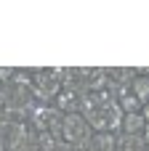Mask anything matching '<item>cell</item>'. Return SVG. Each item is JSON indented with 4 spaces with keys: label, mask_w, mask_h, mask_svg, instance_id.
Listing matches in <instances>:
<instances>
[{
    "label": "cell",
    "mask_w": 149,
    "mask_h": 151,
    "mask_svg": "<svg viewBox=\"0 0 149 151\" xmlns=\"http://www.w3.org/2000/svg\"><path fill=\"white\" fill-rule=\"evenodd\" d=\"M139 74H144V77H149V66H139Z\"/></svg>",
    "instance_id": "obj_12"
},
{
    "label": "cell",
    "mask_w": 149,
    "mask_h": 151,
    "mask_svg": "<svg viewBox=\"0 0 149 151\" xmlns=\"http://www.w3.org/2000/svg\"><path fill=\"white\" fill-rule=\"evenodd\" d=\"M144 130H147V119L141 117V111H133V114H123L115 135H144Z\"/></svg>",
    "instance_id": "obj_5"
},
{
    "label": "cell",
    "mask_w": 149,
    "mask_h": 151,
    "mask_svg": "<svg viewBox=\"0 0 149 151\" xmlns=\"http://www.w3.org/2000/svg\"><path fill=\"white\" fill-rule=\"evenodd\" d=\"M80 96H75V93H69V90H61L59 96H56V101H53V109H59L64 117L67 114H77L80 111Z\"/></svg>",
    "instance_id": "obj_6"
},
{
    "label": "cell",
    "mask_w": 149,
    "mask_h": 151,
    "mask_svg": "<svg viewBox=\"0 0 149 151\" xmlns=\"http://www.w3.org/2000/svg\"><path fill=\"white\" fill-rule=\"evenodd\" d=\"M29 85H32V96L37 104L53 106L56 96L61 93V66H35Z\"/></svg>",
    "instance_id": "obj_2"
},
{
    "label": "cell",
    "mask_w": 149,
    "mask_h": 151,
    "mask_svg": "<svg viewBox=\"0 0 149 151\" xmlns=\"http://www.w3.org/2000/svg\"><path fill=\"white\" fill-rule=\"evenodd\" d=\"M141 117L147 119V125H149V104H144V106H141Z\"/></svg>",
    "instance_id": "obj_11"
},
{
    "label": "cell",
    "mask_w": 149,
    "mask_h": 151,
    "mask_svg": "<svg viewBox=\"0 0 149 151\" xmlns=\"http://www.w3.org/2000/svg\"><path fill=\"white\" fill-rule=\"evenodd\" d=\"M131 93L139 98V104H141V106H144V104H149V77L139 74V77L131 82Z\"/></svg>",
    "instance_id": "obj_8"
},
{
    "label": "cell",
    "mask_w": 149,
    "mask_h": 151,
    "mask_svg": "<svg viewBox=\"0 0 149 151\" xmlns=\"http://www.w3.org/2000/svg\"><path fill=\"white\" fill-rule=\"evenodd\" d=\"M144 143H147V149H149V125H147V130H144Z\"/></svg>",
    "instance_id": "obj_13"
},
{
    "label": "cell",
    "mask_w": 149,
    "mask_h": 151,
    "mask_svg": "<svg viewBox=\"0 0 149 151\" xmlns=\"http://www.w3.org/2000/svg\"><path fill=\"white\" fill-rule=\"evenodd\" d=\"M0 151H3V146H0Z\"/></svg>",
    "instance_id": "obj_14"
},
{
    "label": "cell",
    "mask_w": 149,
    "mask_h": 151,
    "mask_svg": "<svg viewBox=\"0 0 149 151\" xmlns=\"http://www.w3.org/2000/svg\"><path fill=\"white\" fill-rule=\"evenodd\" d=\"M115 151H149L144 135H115Z\"/></svg>",
    "instance_id": "obj_7"
},
{
    "label": "cell",
    "mask_w": 149,
    "mask_h": 151,
    "mask_svg": "<svg viewBox=\"0 0 149 151\" xmlns=\"http://www.w3.org/2000/svg\"><path fill=\"white\" fill-rule=\"evenodd\" d=\"M27 125L35 135H53V138H61V125H64V114L53 106H43L37 104L29 117H27Z\"/></svg>",
    "instance_id": "obj_3"
},
{
    "label": "cell",
    "mask_w": 149,
    "mask_h": 151,
    "mask_svg": "<svg viewBox=\"0 0 149 151\" xmlns=\"http://www.w3.org/2000/svg\"><path fill=\"white\" fill-rule=\"evenodd\" d=\"M37 138H40V151H69V146L61 138L53 135H37Z\"/></svg>",
    "instance_id": "obj_9"
},
{
    "label": "cell",
    "mask_w": 149,
    "mask_h": 151,
    "mask_svg": "<svg viewBox=\"0 0 149 151\" xmlns=\"http://www.w3.org/2000/svg\"><path fill=\"white\" fill-rule=\"evenodd\" d=\"M11 151H40V138L29 130V133H27V135H24V138H21Z\"/></svg>",
    "instance_id": "obj_10"
},
{
    "label": "cell",
    "mask_w": 149,
    "mask_h": 151,
    "mask_svg": "<svg viewBox=\"0 0 149 151\" xmlns=\"http://www.w3.org/2000/svg\"><path fill=\"white\" fill-rule=\"evenodd\" d=\"M80 114L88 119L93 133H117L120 119H123V109L109 96V90H99V93L85 96L80 101Z\"/></svg>",
    "instance_id": "obj_1"
},
{
    "label": "cell",
    "mask_w": 149,
    "mask_h": 151,
    "mask_svg": "<svg viewBox=\"0 0 149 151\" xmlns=\"http://www.w3.org/2000/svg\"><path fill=\"white\" fill-rule=\"evenodd\" d=\"M93 127L88 125V119L77 111V114H67L64 117V125H61V141L69 146V149H88L91 138H93Z\"/></svg>",
    "instance_id": "obj_4"
}]
</instances>
